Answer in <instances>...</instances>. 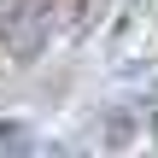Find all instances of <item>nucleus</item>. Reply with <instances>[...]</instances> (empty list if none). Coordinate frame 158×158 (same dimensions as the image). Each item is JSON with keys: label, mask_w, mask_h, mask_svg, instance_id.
<instances>
[{"label": "nucleus", "mask_w": 158, "mask_h": 158, "mask_svg": "<svg viewBox=\"0 0 158 158\" xmlns=\"http://www.w3.org/2000/svg\"><path fill=\"white\" fill-rule=\"evenodd\" d=\"M53 12H47V0H18L12 12H6V23H0V35H6V53L12 59H35L41 47H47V35H53V23H47Z\"/></svg>", "instance_id": "1"}]
</instances>
